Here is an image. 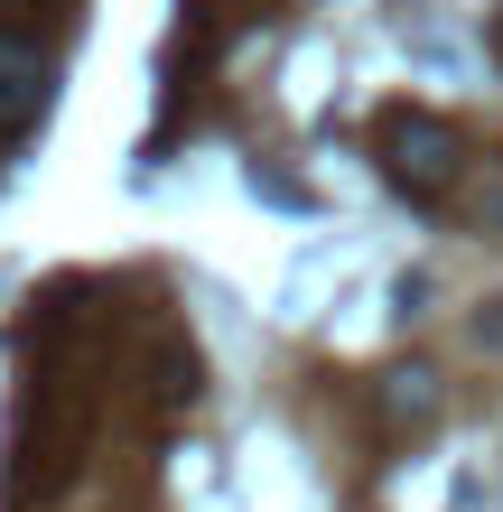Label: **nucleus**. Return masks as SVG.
I'll use <instances>...</instances> for the list:
<instances>
[{
  "label": "nucleus",
  "instance_id": "4",
  "mask_svg": "<svg viewBox=\"0 0 503 512\" xmlns=\"http://www.w3.org/2000/svg\"><path fill=\"white\" fill-rule=\"evenodd\" d=\"M476 336H485V345H503V298H494V308L476 317Z\"/></svg>",
  "mask_w": 503,
  "mask_h": 512
},
{
  "label": "nucleus",
  "instance_id": "1",
  "mask_svg": "<svg viewBox=\"0 0 503 512\" xmlns=\"http://www.w3.org/2000/svg\"><path fill=\"white\" fill-rule=\"evenodd\" d=\"M382 177H392V187L401 196H448L457 187V168H466V140L448 131V122H438V112H392V122H382Z\"/></svg>",
  "mask_w": 503,
  "mask_h": 512
},
{
  "label": "nucleus",
  "instance_id": "2",
  "mask_svg": "<svg viewBox=\"0 0 503 512\" xmlns=\"http://www.w3.org/2000/svg\"><path fill=\"white\" fill-rule=\"evenodd\" d=\"M47 84H56L47 47H38V38H10V28H0V140H28V131H38Z\"/></svg>",
  "mask_w": 503,
  "mask_h": 512
},
{
  "label": "nucleus",
  "instance_id": "3",
  "mask_svg": "<svg viewBox=\"0 0 503 512\" xmlns=\"http://www.w3.org/2000/svg\"><path fill=\"white\" fill-rule=\"evenodd\" d=\"M392 419H401V429H429V419H438V373H420V364L392 373Z\"/></svg>",
  "mask_w": 503,
  "mask_h": 512
},
{
  "label": "nucleus",
  "instance_id": "5",
  "mask_svg": "<svg viewBox=\"0 0 503 512\" xmlns=\"http://www.w3.org/2000/svg\"><path fill=\"white\" fill-rule=\"evenodd\" d=\"M485 215H494V224H503V177H494V205H485Z\"/></svg>",
  "mask_w": 503,
  "mask_h": 512
}]
</instances>
